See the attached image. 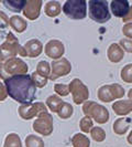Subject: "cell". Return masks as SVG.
I'll use <instances>...</instances> for the list:
<instances>
[{
    "instance_id": "ffe728a7",
    "label": "cell",
    "mask_w": 132,
    "mask_h": 147,
    "mask_svg": "<svg viewBox=\"0 0 132 147\" xmlns=\"http://www.w3.org/2000/svg\"><path fill=\"white\" fill-rule=\"evenodd\" d=\"M10 26L13 30H15L17 32L21 33L23 31H25L28 24H27V21L24 19H22L21 17L19 16H13L10 18Z\"/></svg>"
},
{
    "instance_id": "2e32d148",
    "label": "cell",
    "mask_w": 132,
    "mask_h": 147,
    "mask_svg": "<svg viewBox=\"0 0 132 147\" xmlns=\"http://www.w3.org/2000/svg\"><path fill=\"white\" fill-rule=\"evenodd\" d=\"M123 54L125 53H123L122 48L117 43L110 44V47L107 50V57L113 63H117V62H119V61H121V60L123 59Z\"/></svg>"
},
{
    "instance_id": "9c48e42d",
    "label": "cell",
    "mask_w": 132,
    "mask_h": 147,
    "mask_svg": "<svg viewBox=\"0 0 132 147\" xmlns=\"http://www.w3.org/2000/svg\"><path fill=\"white\" fill-rule=\"evenodd\" d=\"M1 70L2 71L5 70L6 73L13 76V75H20V74H27L28 65L21 59L12 58L5 63H1Z\"/></svg>"
},
{
    "instance_id": "1f68e13d",
    "label": "cell",
    "mask_w": 132,
    "mask_h": 147,
    "mask_svg": "<svg viewBox=\"0 0 132 147\" xmlns=\"http://www.w3.org/2000/svg\"><path fill=\"white\" fill-rule=\"evenodd\" d=\"M54 91H55V93H57L61 96H67L68 93L71 92L69 86L65 85V84H55L54 85Z\"/></svg>"
},
{
    "instance_id": "4fadbf2b",
    "label": "cell",
    "mask_w": 132,
    "mask_h": 147,
    "mask_svg": "<svg viewBox=\"0 0 132 147\" xmlns=\"http://www.w3.org/2000/svg\"><path fill=\"white\" fill-rule=\"evenodd\" d=\"M42 0H29L27 1V5L23 9V15L25 18L30 20H35L39 18L41 12Z\"/></svg>"
},
{
    "instance_id": "cb8c5ba5",
    "label": "cell",
    "mask_w": 132,
    "mask_h": 147,
    "mask_svg": "<svg viewBox=\"0 0 132 147\" xmlns=\"http://www.w3.org/2000/svg\"><path fill=\"white\" fill-rule=\"evenodd\" d=\"M3 147H22L21 144V140L20 137L12 133V134H9L6 140H5V144H3Z\"/></svg>"
},
{
    "instance_id": "3957f363",
    "label": "cell",
    "mask_w": 132,
    "mask_h": 147,
    "mask_svg": "<svg viewBox=\"0 0 132 147\" xmlns=\"http://www.w3.org/2000/svg\"><path fill=\"white\" fill-rule=\"evenodd\" d=\"M83 112L86 116L93 117L98 124H105L109 119L108 110L96 102H86L83 106Z\"/></svg>"
},
{
    "instance_id": "d6a6232c",
    "label": "cell",
    "mask_w": 132,
    "mask_h": 147,
    "mask_svg": "<svg viewBox=\"0 0 132 147\" xmlns=\"http://www.w3.org/2000/svg\"><path fill=\"white\" fill-rule=\"evenodd\" d=\"M120 47L125 51L132 53V40H130V39H121L120 40Z\"/></svg>"
},
{
    "instance_id": "9a60e30c",
    "label": "cell",
    "mask_w": 132,
    "mask_h": 147,
    "mask_svg": "<svg viewBox=\"0 0 132 147\" xmlns=\"http://www.w3.org/2000/svg\"><path fill=\"white\" fill-rule=\"evenodd\" d=\"M24 50L27 52L28 57L37 58L41 54V52L43 50V45L41 43V41H39L37 39H32L24 44Z\"/></svg>"
},
{
    "instance_id": "8fae6325",
    "label": "cell",
    "mask_w": 132,
    "mask_h": 147,
    "mask_svg": "<svg viewBox=\"0 0 132 147\" xmlns=\"http://www.w3.org/2000/svg\"><path fill=\"white\" fill-rule=\"evenodd\" d=\"M52 74L50 76V80H55L56 78H61L69 74L72 70V65L69 61L65 58H62L59 60H55L52 62Z\"/></svg>"
},
{
    "instance_id": "d6986e66",
    "label": "cell",
    "mask_w": 132,
    "mask_h": 147,
    "mask_svg": "<svg viewBox=\"0 0 132 147\" xmlns=\"http://www.w3.org/2000/svg\"><path fill=\"white\" fill-rule=\"evenodd\" d=\"M61 3L59 1H49L45 3V7H44V11H45V15L49 16V17H56L61 13Z\"/></svg>"
},
{
    "instance_id": "7c38bea8",
    "label": "cell",
    "mask_w": 132,
    "mask_h": 147,
    "mask_svg": "<svg viewBox=\"0 0 132 147\" xmlns=\"http://www.w3.org/2000/svg\"><path fill=\"white\" fill-rule=\"evenodd\" d=\"M64 45L59 40H50L45 45V54L51 59L59 60L64 54Z\"/></svg>"
},
{
    "instance_id": "836d02e7",
    "label": "cell",
    "mask_w": 132,
    "mask_h": 147,
    "mask_svg": "<svg viewBox=\"0 0 132 147\" xmlns=\"http://www.w3.org/2000/svg\"><path fill=\"white\" fill-rule=\"evenodd\" d=\"M122 32H123V34L127 37V39L132 40V23L131 22L125 23V26H123V28H122Z\"/></svg>"
},
{
    "instance_id": "74e56055",
    "label": "cell",
    "mask_w": 132,
    "mask_h": 147,
    "mask_svg": "<svg viewBox=\"0 0 132 147\" xmlns=\"http://www.w3.org/2000/svg\"><path fill=\"white\" fill-rule=\"evenodd\" d=\"M128 97H129V100H131L132 101V88L128 92Z\"/></svg>"
},
{
    "instance_id": "8d00e7d4",
    "label": "cell",
    "mask_w": 132,
    "mask_h": 147,
    "mask_svg": "<svg viewBox=\"0 0 132 147\" xmlns=\"http://www.w3.org/2000/svg\"><path fill=\"white\" fill-rule=\"evenodd\" d=\"M128 143H129V144H131V145H132V131L130 132V134L128 135Z\"/></svg>"
},
{
    "instance_id": "d4e9b609",
    "label": "cell",
    "mask_w": 132,
    "mask_h": 147,
    "mask_svg": "<svg viewBox=\"0 0 132 147\" xmlns=\"http://www.w3.org/2000/svg\"><path fill=\"white\" fill-rule=\"evenodd\" d=\"M37 72L40 75H42L44 78H50L52 74V70H51V66L50 64L46 62V61H41L39 62L37 65Z\"/></svg>"
},
{
    "instance_id": "4dcf8cb0",
    "label": "cell",
    "mask_w": 132,
    "mask_h": 147,
    "mask_svg": "<svg viewBox=\"0 0 132 147\" xmlns=\"http://www.w3.org/2000/svg\"><path fill=\"white\" fill-rule=\"evenodd\" d=\"M31 76H32V80L34 82V84L37 85V88H43L47 83V79L42 76V75H40L37 72H33V73L31 74Z\"/></svg>"
},
{
    "instance_id": "e575fe53",
    "label": "cell",
    "mask_w": 132,
    "mask_h": 147,
    "mask_svg": "<svg viewBox=\"0 0 132 147\" xmlns=\"http://www.w3.org/2000/svg\"><path fill=\"white\" fill-rule=\"evenodd\" d=\"M1 15V28H7L8 27V17L6 13H3V11L0 12Z\"/></svg>"
},
{
    "instance_id": "52a82bcc",
    "label": "cell",
    "mask_w": 132,
    "mask_h": 147,
    "mask_svg": "<svg viewBox=\"0 0 132 147\" xmlns=\"http://www.w3.org/2000/svg\"><path fill=\"white\" fill-rule=\"evenodd\" d=\"M19 115L23 119H31V118L35 117V116H41L45 113H49L46 106L44 103L37 102L34 104H21V106L19 107Z\"/></svg>"
},
{
    "instance_id": "ac0fdd59",
    "label": "cell",
    "mask_w": 132,
    "mask_h": 147,
    "mask_svg": "<svg viewBox=\"0 0 132 147\" xmlns=\"http://www.w3.org/2000/svg\"><path fill=\"white\" fill-rule=\"evenodd\" d=\"M131 119L128 117H120L113 123V132L117 135H123L130 127Z\"/></svg>"
},
{
    "instance_id": "30bf717a",
    "label": "cell",
    "mask_w": 132,
    "mask_h": 147,
    "mask_svg": "<svg viewBox=\"0 0 132 147\" xmlns=\"http://www.w3.org/2000/svg\"><path fill=\"white\" fill-rule=\"evenodd\" d=\"M33 129L43 136H49L53 132V117L51 114L45 113L33 123Z\"/></svg>"
},
{
    "instance_id": "ba28073f",
    "label": "cell",
    "mask_w": 132,
    "mask_h": 147,
    "mask_svg": "<svg viewBox=\"0 0 132 147\" xmlns=\"http://www.w3.org/2000/svg\"><path fill=\"white\" fill-rule=\"evenodd\" d=\"M69 91L73 95V101L75 104L79 105L84 103L88 97H89V91L87 86L79 80V79H74L73 81L69 83Z\"/></svg>"
},
{
    "instance_id": "484cf974",
    "label": "cell",
    "mask_w": 132,
    "mask_h": 147,
    "mask_svg": "<svg viewBox=\"0 0 132 147\" xmlns=\"http://www.w3.org/2000/svg\"><path fill=\"white\" fill-rule=\"evenodd\" d=\"M27 147H44V142L37 135H29L25 138Z\"/></svg>"
},
{
    "instance_id": "44dd1931",
    "label": "cell",
    "mask_w": 132,
    "mask_h": 147,
    "mask_svg": "<svg viewBox=\"0 0 132 147\" xmlns=\"http://www.w3.org/2000/svg\"><path fill=\"white\" fill-rule=\"evenodd\" d=\"M2 5L6 6L9 10H11L13 12H21L27 5V1H24V0H13V1L5 0V1H2Z\"/></svg>"
},
{
    "instance_id": "4316f807",
    "label": "cell",
    "mask_w": 132,
    "mask_h": 147,
    "mask_svg": "<svg viewBox=\"0 0 132 147\" xmlns=\"http://www.w3.org/2000/svg\"><path fill=\"white\" fill-rule=\"evenodd\" d=\"M73 114V106L68 103H64L62 104L61 109L57 112V115H59L61 118H69Z\"/></svg>"
},
{
    "instance_id": "7a4b0ae2",
    "label": "cell",
    "mask_w": 132,
    "mask_h": 147,
    "mask_svg": "<svg viewBox=\"0 0 132 147\" xmlns=\"http://www.w3.org/2000/svg\"><path fill=\"white\" fill-rule=\"evenodd\" d=\"M109 3L106 0H90L88 2L89 18L97 23H106L110 20Z\"/></svg>"
},
{
    "instance_id": "6da1fadb",
    "label": "cell",
    "mask_w": 132,
    "mask_h": 147,
    "mask_svg": "<svg viewBox=\"0 0 132 147\" xmlns=\"http://www.w3.org/2000/svg\"><path fill=\"white\" fill-rule=\"evenodd\" d=\"M7 94L21 104H30L35 100L37 85L29 74L13 75L5 79Z\"/></svg>"
},
{
    "instance_id": "d590c367",
    "label": "cell",
    "mask_w": 132,
    "mask_h": 147,
    "mask_svg": "<svg viewBox=\"0 0 132 147\" xmlns=\"http://www.w3.org/2000/svg\"><path fill=\"white\" fill-rule=\"evenodd\" d=\"M131 20H132V6H131V8H130V12H129V15L123 19V21L128 22V21H131Z\"/></svg>"
},
{
    "instance_id": "f546056e",
    "label": "cell",
    "mask_w": 132,
    "mask_h": 147,
    "mask_svg": "<svg viewBox=\"0 0 132 147\" xmlns=\"http://www.w3.org/2000/svg\"><path fill=\"white\" fill-rule=\"evenodd\" d=\"M79 127L84 133H90V131L93 129V121L91 117L89 116H85L84 118H81L79 122Z\"/></svg>"
},
{
    "instance_id": "8992f818",
    "label": "cell",
    "mask_w": 132,
    "mask_h": 147,
    "mask_svg": "<svg viewBox=\"0 0 132 147\" xmlns=\"http://www.w3.org/2000/svg\"><path fill=\"white\" fill-rule=\"evenodd\" d=\"M98 98L105 103H109L111 101L120 98L125 95V90L121 85L113 83L111 85H103L98 90Z\"/></svg>"
},
{
    "instance_id": "f1b7e54d",
    "label": "cell",
    "mask_w": 132,
    "mask_h": 147,
    "mask_svg": "<svg viewBox=\"0 0 132 147\" xmlns=\"http://www.w3.org/2000/svg\"><path fill=\"white\" fill-rule=\"evenodd\" d=\"M121 79L125 83H132V63L123 66L121 70Z\"/></svg>"
},
{
    "instance_id": "603a6c76",
    "label": "cell",
    "mask_w": 132,
    "mask_h": 147,
    "mask_svg": "<svg viewBox=\"0 0 132 147\" xmlns=\"http://www.w3.org/2000/svg\"><path fill=\"white\" fill-rule=\"evenodd\" d=\"M72 143H73L74 147H89L90 142L88 140V137L84 134H75L72 138Z\"/></svg>"
},
{
    "instance_id": "e0dca14e",
    "label": "cell",
    "mask_w": 132,
    "mask_h": 147,
    "mask_svg": "<svg viewBox=\"0 0 132 147\" xmlns=\"http://www.w3.org/2000/svg\"><path fill=\"white\" fill-rule=\"evenodd\" d=\"M112 110L117 115H127L130 112H132V102L131 101H125V100H121L118 101L112 105Z\"/></svg>"
},
{
    "instance_id": "277c9868",
    "label": "cell",
    "mask_w": 132,
    "mask_h": 147,
    "mask_svg": "<svg viewBox=\"0 0 132 147\" xmlns=\"http://www.w3.org/2000/svg\"><path fill=\"white\" fill-rule=\"evenodd\" d=\"M86 6L85 0H68L63 6V11L69 19L81 20L86 17Z\"/></svg>"
},
{
    "instance_id": "7402d4cb",
    "label": "cell",
    "mask_w": 132,
    "mask_h": 147,
    "mask_svg": "<svg viewBox=\"0 0 132 147\" xmlns=\"http://www.w3.org/2000/svg\"><path fill=\"white\" fill-rule=\"evenodd\" d=\"M63 103H64L63 100L61 97H59L57 95H51L50 97H47V100H46V105L54 113L59 112V110L61 109V106H62Z\"/></svg>"
},
{
    "instance_id": "83f0119b",
    "label": "cell",
    "mask_w": 132,
    "mask_h": 147,
    "mask_svg": "<svg viewBox=\"0 0 132 147\" xmlns=\"http://www.w3.org/2000/svg\"><path fill=\"white\" fill-rule=\"evenodd\" d=\"M90 135H91V138L96 142H103L106 138V132L103 131L101 127H93V129L90 131Z\"/></svg>"
},
{
    "instance_id": "5b68a950",
    "label": "cell",
    "mask_w": 132,
    "mask_h": 147,
    "mask_svg": "<svg viewBox=\"0 0 132 147\" xmlns=\"http://www.w3.org/2000/svg\"><path fill=\"white\" fill-rule=\"evenodd\" d=\"M20 49H21V45L19 44L18 39L11 32H9L6 41L1 44V62L3 63V60L5 62H7L8 60L15 58V55L19 54Z\"/></svg>"
},
{
    "instance_id": "5bb4252c",
    "label": "cell",
    "mask_w": 132,
    "mask_h": 147,
    "mask_svg": "<svg viewBox=\"0 0 132 147\" xmlns=\"http://www.w3.org/2000/svg\"><path fill=\"white\" fill-rule=\"evenodd\" d=\"M130 8L131 7L127 0H112L110 2V9L112 13L119 18L125 19L130 12Z\"/></svg>"
}]
</instances>
